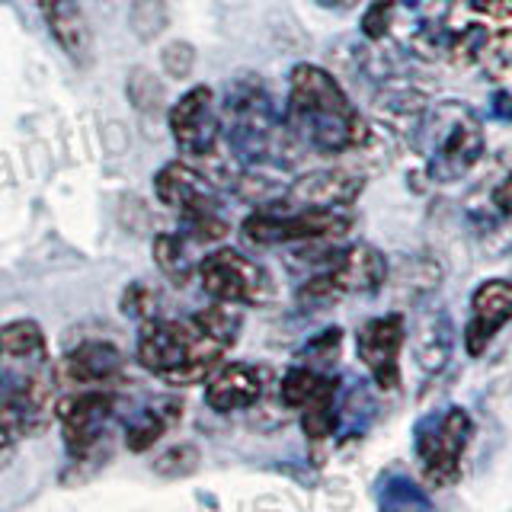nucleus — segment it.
Listing matches in <instances>:
<instances>
[{
    "instance_id": "nucleus-1",
    "label": "nucleus",
    "mask_w": 512,
    "mask_h": 512,
    "mask_svg": "<svg viewBox=\"0 0 512 512\" xmlns=\"http://www.w3.org/2000/svg\"><path fill=\"white\" fill-rule=\"evenodd\" d=\"M288 128L320 154L356 151L368 141V128L349 103L336 77L317 64H298L288 90Z\"/></svg>"
},
{
    "instance_id": "nucleus-2",
    "label": "nucleus",
    "mask_w": 512,
    "mask_h": 512,
    "mask_svg": "<svg viewBox=\"0 0 512 512\" xmlns=\"http://www.w3.org/2000/svg\"><path fill=\"white\" fill-rule=\"evenodd\" d=\"M224 343H218L196 317L167 320L151 317L144 320L138 336V362L148 372L176 388L202 384L221 365Z\"/></svg>"
},
{
    "instance_id": "nucleus-3",
    "label": "nucleus",
    "mask_w": 512,
    "mask_h": 512,
    "mask_svg": "<svg viewBox=\"0 0 512 512\" xmlns=\"http://www.w3.org/2000/svg\"><path fill=\"white\" fill-rule=\"evenodd\" d=\"M484 144V128L468 106L442 103L426 122L423 154L429 160V173L439 183L461 180L484 154Z\"/></svg>"
},
{
    "instance_id": "nucleus-4",
    "label": "nucleus",
    "mask_w": 512,
    "mask_h": 512,
    "mask_svg": "<svg viewBox=\"0 0 512 512\" xmlns=\"http://www.w3.org/2000/svg\"><path fill=\"white\" fill-rule=\"evenodd\" d=\"M298 212H253L244 221V237L253 244H304V240L343 237L352 218L343 208L295 205Z\"/></svg>"
},
{
    "instance_id": "nucleus-5",
    "label": "nucleus",
    "mask_w": 512,
    "mask_h": 512,
    "mask_svg": "<svg viewBox=\"0 0 512 512\" xmlns=\"http://www.w3.org/2000/svg\"><path fill=\"white\" fill-rule=\"evenodd\" d=\"M199 282L208 298L224 304H260L269 298L266 272L231 247L212 250L199 263Z\"/></svg>"
},
{
    "instance_id": "nucleus-6",
    "label": "nucleus",
    "mask_w": 512,
    "mask_h": 512,
    "mask_svg": "<svg viewBox=\"0 0 512 512\" xmlns=\"http://www.w3.org/2000/svg\"><path fill=\"white\" fill-rule=\"evenodd\" d=\"M471 439V416L461 407L448 410L439 426L420 439V461H423V477L436 490L452 487L461 477V455Z\"/></svg>"
},
{
    "instance_id": "nucleus-7",
    "label": "nucleus",
    "mask_w": 512,
    "mask_h": 512,
    "mask_svg": "<svg viewBox=\"0 0 512 512\" xmlns=\"http://www.w3.org/2000/svg\"><path fill=\"white\" fill-rule=\"evenodd\" d=\"M170 132L186 154H212L221 141V116L215 106V93L196 87L170 109Z\"/></svg>"
},
{
    "instance_id": "nucleus-8",
    "label": "nucleus",
    "mask_w": 512,
    "mask_h": 512,
    "mask_svg": "<svg viewBox=\"0 0 512 512\" xmlns=\"http://www.w3.org/2000/svg\"><path fill=\"white\" fill-rule=\"evenodd\" d=\"M400 346H404V317L400 314L368 320L356 333L359 359L372 372L381 391H394L400 384V365H397Z\"/></svg>"
},
{
    "instance_id": "nucleus-9",
    "label": "nucleus",
    "mask_w": 512,
    "mask_h": 512,
    "mask_svg": "<svg viewBox=\"0 0 512 512\" xmlns=\"http://www.w3.org/2000/svg\"><path fill=\"white\" fill-rule=\"evenodd\" d=\"M116 413V397L109 391H84L74 394L68 404H61V426H64V445L71 455H87L103 439V432Z\"/></svg>"
},
{
    "instance_id": "nucleus-10",
    "label": "nucleus",
    "mask_w": 512,
    "mask_h": 512,
    "mask_svg": "<svg viewBox=\"0 0 512 512\" xmlns=\"http://www.w3.org/2000/svg\"><path fill=\"white\" fill-rule=\"evenodd\" d=\"M157 199L180 212L183 221L215 215L218 212V192L205 176L189 164H167L154 176Z\"/></svg>"
},
{
    "instance_id": "nucleus-11",
    "label": "nucleus",
    "mask_w": 512,
    "mask_h": 512,
    "mask_svg": "<svg viewBox=\"0 0 512 512\" xmlns=\"http://www.w3.org/2000/svg\"><path fill=\"white\" fill-rule=\"evenodd\" d=\"M512 320V282L506 279H490L474 292L471 298V320L464 327V346L471 356H480L496 330L506 327Z\"/></svg>"
},
{
    "instance_id": "nucleus-12",
    "label": "nucleus",
    "mask_w": 512,
    "mask_h": 512,
    "mask_svg": "<svg viewBox=\"0 0 512 512\" xmlns=\"http://www.w3.org/2000/svg\"><path fill=\"white\" fill-rule=\"evenodd\" d=\"M384 276H388V263H384V256L368 244H356L343 253H336V260L324 272V279L330 282L336 298L375 292V288H381Z\"/></svg>"
},
{
    "instance_id": "nucleus-13",
    "label": "nucleus",
    "mask_w": 512,
    "mask_h": 512,
    "mask_svg": "<svg viewBox=\"0 0 512 512\" xmlns=\"http://www.w3.org/2000/svg\"><path fill=\"white\" fill-rule=\"evenodd\" d=\"M260 397H263V372L253 365L228 362V365H218L215 372L205 378V400H208V407H215L218 413L250 410Z\"/></svg>"
},
{
    "instance_id": "nucleus-14",
    "label": "nucleus",
    "mask_w": 512,
    "mask_h": 512,
    "mask_svg": "<svg viewBox=\"0 0 512 512\" xmlns=\"http://www.w3.org/2000/svg\"><path fill=\"white\" fill-rule=\"evenodd\" d=\"M362 192V176L349 170H317L301 176V180L288 189V202L295 205H314V208H346L356 202Z\"/></svg>"
},
{
    "instance_id": "nucleus-15",
    "label": "nucleus",
    "mask_w": 512,
    "mask_h": 512,
    "mask_svg": "<svg viewBox=\"0 0 512 512\" xmlns=\"http://www.w3.org/2000/svg\"><path fill=\"white\" fill-rule=\"evenodd\" d=\"M125 368V359L119 346L103 343V340H90L74 346L68 356H64L61 375L74 381V384H87V388H100V384H112Z\"/></svg>"
},
{
    "instance_id": "nucleus-16",
    "label": "nucleus",
    "mask_w": 512,
    "mask_h": 512,
    "mask_svg": "<svg viewBox=\"0 0 512 512\" xmlns=\"http://www.w3.org/2000/svg\"><path fill=\"white\" fill-rule=\"evenodd\" d=\"M39 10L48 23V32L64 48V55L74 58L77 64H87L93 52V32L84 10L77 7V0H42Z\"/></svg>"
},
{
    "instance_id": "nucleus-17",
    "label": "nucleus",
    "mask_w": 512,
    "mask_h": 512,
    "mask_svg": "<svg viewBox=\"0 0 512 512\" xmlns=\"http://www.w3.org/2000/svg\"><path fill=\"white\" fill-rule=\"evenodd\" d=\"M0 359L20 368L45 365V336L36 320H10L0 327Z\"/></svg>"
},
{
    "instance_id": "nucleus-18",
    "label": "nucleus",
    "mask_w": 512,
    "mask_h": 512,
    "mask_svg": "<svg viewBox=\"0 0 512 512\" xmlns=\"http://www.w3.org/2000/svg\"><path fill=\"white\" fill-rule=\"evenodd\" d=\"M154 260L173 285H186L199 272L196 256H192V240L186 234L157 237L154 240Z\"/></svg>"
},
{
    "instance_id": "nucleus-19",
    "label": "nucleus",
    "mask_w": 512,
    "mask_h": 512,
    "mask_svg": "<svg viewBox=\"0 0 512 512\" xmlns=\"http://www.w3.org/2000/svg\"><path fill=\"white\" fill-rule=\"evenodd\" d=\"M324 397H336V381L324 378L314 368H292L285 378H282V404L292 407V410H304L314 400H324Z\"/></svg>"
},
{
    "instance_id": "nucleus-20",
    "label": "nucleus",
    "mask_w": 512,
    "mask_h": 512,
    "mask_svg": "<svg viewBox=\"0 0 512 512\" xmlns=\"http://www.w3.org/2000/svg\"><path fill=\"white\" fill-rule=\"evenodd\" d=\"M176 416H180V407H176V404H160V407L144 410L138 420L128 423V429H125L128 448H132V452H144V448H151L176 423Z\"/></svg>"
},
{
    "instance_id": "nucleus-21",
    "label": "nucleus",
    "mask_w": 512,
    "mask_h": 512,
    "mask_svg": "<svg viewBox=\"0 0 512 512\" xmlns=\"http://www.w3.org/2000/svg\"><path fill=\"white\" fill-rule=\"evenodd\" d=\"M301 426L311 439H330L336 429V410H333V397L314 400L301 410Z\"/></svg>"
},
{
    "instance_id": "nucleus-22",
    "label": "nucleus",
    "mask_w": 512,
    "mask_h": 512,
    "mask_svg": "<svg viewBox=\"0 0 512 512\" xmlns=\"http://www.w3.org/2000/svg\"><path fill=\"white\" fill-rule=\"evenodd\" d=\"M199 468V448L196 445H173L154 461V471L164 477H186Z\"/></svg>"
},
{
    "instance_id": "nucleus-23",
    "label": "nucleus",
    "mask_w": 512,
    "mask_h": 512,
    "mask_svg": "<svg viewBox=\"0 0 512 512\" xmlns=\"http://www.w3.org/2000/svg\"><path fill=\"white\" fill-rule=\"evenodd\" d=\"M122 308H125V314H132V317H138V320H151L154 311H157V295L151 292L148 285L135 282V285H128V288H125Z\"/></svg>"
},
{
    "instance_id": "nucleus-24",
    "label": "nucleus",
    "mask_w": 512,
    "mask_h": 512,
    "mask_svg": "<svg viewBox=\"0 0 512 512\" xmlns=\"http://www.w3.org/2000/svg\"><path fill=\"white\" fill-rule=\"evenodd\" d=\"M394 23V0H375L372 7H368L365 20H362V29L368 39H384L388 36V29Z\"/></svg>"
},
{
    "instance_id": "nucleus-25",
    "label": "nucleus",
    "mask_w": 512,
    "mask_h": 512,
    "mask_svg": "<svg viewBox=\"0 0 512 512\" xmlns=\"http://www.w3.org/2000/svg\"><path fill=\"white\" fill-rule=\"evenodd\" d=\"M196 64V52L186 42H173L164 52V68L170 71V77H186Z\"/></svg>"
},
{
    "instance_id": "nucleus-26",
    "label": "nucleus",
    "mask_w": 512,
    "mask_h": 512,
    "mask_svg": "<svg viewBox=\"0 0 512 512\" xmlns=\"http://www.w3.org/2000/svg\"><path fill=\"white\" fill-rule=\"evenodd\" d=\"M471 10L484 13L487 20H496V23L512 20V0H471Z\"/></svg>"
},
{
    "instance_id": "nucleus-27",
    "label": "nucleus",
    "mask_w": 512,
    "mask_h": 512,
    "mask_svg": "<svg viewBox=\"0 0 512 512\" xmlns=\"http://www.w3.org/2000/svg\"><path fill=\"white\" fill-rule=\"evenodd\" d=\"M493 205L500 208L503 215H512V173L506 176V180L493 189Z\"/></svg>"
},
{
    "instance_id": "nucleus-28",
    "label": "nucleus",
    "mask_w": 512,
    "mask_h": 512,
    "mask_svg": "<svg viewBox=\"0 0 512 512\" xmlns=\"http://www.w3.org/2000/svg\"><path fill=\"white\" fill-rule=\"evenodd\" d=\"M324 4H333V7H356V0H324Z\"/></svg>"
},
{
    "instance_id": "nucleus-29",
    "label": "nucleus",
    "mask_w": 512,
    "mask_h": 512,
    "mask_svg": "<svg viewBox=\"0 0 512 512\" xmlns=\"http://www.w3.org/2000/svg\"><path fill=\"white\" fill-rule=\"evenodd\" d=\"M7 384H10V381H7L4 375H0V397H4V391H7Z\"/></svg>"
}]
</instances>
